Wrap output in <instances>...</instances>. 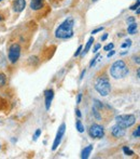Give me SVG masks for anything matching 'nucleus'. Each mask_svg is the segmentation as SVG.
I'll list each match as a JSON object with an SVG mask.
<instances>
[{"instance_id": "obj_1", "label": "nucleus", "mask_w": 140, "mask_h": 159, "mask_svg": "<svg viewBox=\"0 0 140 159\" xmlns=\"http://www.w3.org/2000/svg\"><path fill=\"white\" fill-rule=\"evenodd\" d=\"M74 20L72 17H68L57 27L55 32V37L59 39H69L74 36Z\"/></svg>"}, {"instance_id": "obj_23", "label": "nucleus", "mask_w": 140, "mask_h": 159, "mask_svg": "<svg viewBox=\"0 0 140 159\" xmlns=\"http://www.w3.org/2000/svg\"><path fill=\"white\" fill-rule=\"evenodd\" d=\"M113 47H114L113 43H109V44H107L106 47H103V50H105V51H110V50L113 49Z\"/></svg>"}, {"instance_id": "obj_31", "label": "nucleus", "mask_w": 140, "mask_h": 159, "mask_svg": "<svg viewBox=\"0 0 140 159\" xmlns=\"http://www.w3.org/2000/svg\"><path fill=\"white\" fill-rule=\"evenodd\" d=\"M76 114H77V116H78V118H81V113H80V110H76Z\"/></svg>"}, {"instance_id": "obj_18", "label": "nucleus", "mask_w": 140, "mask_h": 159, "mask_svg": "<svg viewBox=\"0 0 140 159\" xmlns=\"http://www.w3.org/2000/svg\"><path fill=\"white\" fill-rule=\"evenodd\" d=\"M6 81H7L6 76H4V74L0 73V87H4V85H6Z\"/></svg>"}, {"instance_id": "obj_27", "label": "nucleus", "mask_w": 140, "mask_h": 159, "mask_svg": "<svg viewBox=\"0 0 140 159\" xmlns=\"http://www.w3.org/2000/svg\"><path fill=\"white\" fill-rule=\"evenodd\" d=\"M101 30H103V26H101V27H98V28H96V29H94L93 32H92V34H93V35H95V34L99 33V32H101Z\"/></svg>"}, {"instance_id": "obj_32", "label": "nucleus", "mask_w": 140, "mask_h": 159, "mask_svg": "<svg viewBox=\"0 0 140 159\" xmlns=\"http://www.w3.org/2000/svg\"><path fill=\"white\" fill-rule=\"evenodd\" d=\"M85 72H86V70H85V69H84L83 72H82V74H81V77H80V80H82V79H83L84 75H85Z\"/></svg>"}, {"instance_id": "obj_24", "label": "nucleus", "mask_w": 140, "mask_h": 159, "mask_svg": "<svg viewBox=\"0 0 140 159\" xmlns=\"http://www.w3.org/2000/svg\"><path fill=\"white\" fill-rule=\"evenodd\" d=\"M139 4H140V0H137L136 4H134V6H132L129 9H130V10H136L137 8H139Z\"/></svg>"}, {"instance_id": "obj_20", "label": "nucleus", "mask_w": 140, "mask_h": 159, "mask_svg": "<svg viewBox=\"0 0 140 159\" xmlns=\"http://www.w3.org/2000/svg\"><path fill=\"white\" fill-rule=\"evenodd\" d=\"M130 44H132V40L127 39L126 41L124 43H122V46H121V48H123V49H125V48H129Z\"/></svg>"}, {"instance_id": "obj_36", "label": "nucleus", "mask_w": 140, "mask_h": 159, "mask_svg": "<svg viewBox=\"0 0 140 159\" xmlns=\"http://www.w3.org/2000/svg\"><path fill=\"white\" fill-rule=\"evenodd\" d=\"M1 20H2V16H1V15H0V21H1Z\"/></svg>"}, {"instance_id": "obj_8", "label": "nucleus", "mask_w": 140, "mask_h": 159, "mask_svg": "<svg viewBox=\"0 0 140 159\" xmlns=\"http://www.w3.org/2000/svg\"><path fill=\"white\" fill-rule=\"evenodd\" d=\"M53 97H54V91L52 89L47 90V91L44 92V103H45V108H47V110H50L52 101H53Z\"/></svg>"}, {"instance_id": "obj_26", "label": "nucleus", "mask_w": 140, "mask_h": 159, "mask_svg": "<svg viewBox=\"0 0 140 159\" xmlns=\"http://www.w3.org/2000/svg\"><path fill=\"white\" fill-rule=\"evenodd\" d=\"M100 48H101V44H100V43H97L96 46L94 47V50H93V52H94V53H97V51H98V50H99Z\"/></svg>"}, {"instance_id": "obj_25", "label": "nucleus", "mask_w": 140, "mask_h": 159, "mask_svg": "<svg viewBox=\"0 0 140 159\" xmlns=\"http://www.w3.org/2000/svg\"><path fill=\"white\" fill-rule=\"evenodd\" d=\"M82 48H83V47H82V46H79L78 50H77V51H76V53H74V57H78V55H80L81 51H82Z\"/></svg>"}, {"instance_id": "obj_34", "label": "nucleus", "mask_w": 140, "mask_h": 159, "mask_svg": "<svg viewBox=\"0 0 140 159\" xmlns=\"http://www.w3.org/2000/svg\"><path fill=\"white\" fill-rule=\"evenodd\" d=\"M137 77H138V78L140 77V69H139V68L137 69Z\"/></svg>"}, {"instance_id": "obj_21", "label": "nucleus", "mask_w": 140, "mask_h": 159, "mask_svg": "<svg viewBox=\"0 0 140 159\" xmlns=\"http://www.w3.org/2000/svg\"><path fill=\"white\" fill-rule=\"evenodd\" d=\"M133 136L134 138H139L140 136V127H137V129L135 130L133 133Z\"/></svg>"}, {"instance_id": "obj_3", "label": "nucleus", "mask_w": 140, "mask_h": 159, "mask_svg": "<svg viewBox=\"0 0 140 159\" xmlns=\"http://www.w3.org/2000/svg\"><path fill=\"white\" fill-rule=\"evenodd\" d=\"M94 87H95V90L97 92L103 96H107L111 91L110 81L108 79V77L106 76L97 77L95 82H94Z\"/></svg>"}, {"instance_id": "obj_6", "label": "nucleus", "mask_w": 140, "mask_h": 159, "mask_svg": "<svg viewBox=\"0 0 140 159\" xmlns=\"http://www.w3.org/2000/svg\"><path fill=\"white\" fill-rule=\"evenodd\" d=\"M21 55V46L18 43H13L9 49V60L11 63H16Z\"/></svg>"}, {"instance_id": "obj_7", "label": "nucleus", "mask_w": 140, "mask_h": 159, "mask_svg": "<svg viewBox=\"0 0 140 159\" xmlns=\"http://www.w3.org/2000/svg\"><path fill=\"white\" fill-rule=\"evenodd\" d=\"M65 131H66V125L65 123H62L57 130V133H56V136H55V140H54V143H53V146H52V149L55 150V149L59 146L60 142H62V139H63L64 134H65Z\"/></svg>"}, {"instance_id": "obj_39", "label": "nucleus", "mask_w": 140, "mask_h": 159, "mask_svg": "<svg viewBox=\"0 0 140 159\" xmlns=\"http://www.w3.org/2000/svg\"><path fill=\"white\" fill-rule=\"evenodd\" d=\"M0 148H1V147H0Z\"/></svg>"}, {"instance_id": "obj_29", "label": "nucleus", "mask_w": 140, "mask_h": 159, "mask_svg": "<svg viewBox=\"0 0 140 159\" xmlns=\"http://www.w3.org/2000/svg\"><path fill=\"white\" fill-rule=\"evenodd\" d=\"M114 54H115V51H113V50H111V52L108 53L107 57H113Z\"/></svg>"}, {"instance_id": "obj_13", "label": "nucleus", "mask_w": 140, "mask_h": 159, "mask_svg": "<svg viewBox=\"0 0 140 159\" xmlns=\"http://www.w3.org/2000/svg\"><path fill=\"white\" fill-rule=\"evenodd\" d=\"M92 150H93V145H88L87 147H85V148L82 150V155H81V158H82V159H87L88 157H90Z\"/></svg>"}, {"instance_id": "obj_9", "label": "nucleus", "mask_w": 140, "mask_h": 159, "mask_svg": "<svg viewBox=\"0 0 140 159\" xmlns=\"http://www.w3.org/2000/svg\"><path fill=\"white\" fill-rule=\"evenodd\" d=\"M26 7V0H14L13 2V10L16 13H20Z\"/></svg>"}, {"instance_id": "obj_16", "label": "nucleus", "mask_w": 140, "mask_h": 159, "mask_svg": "<svg viewBox=\"0 0 140 159\" xmlns=\"http://www.w3.org/2000/svg\"><path fill=\"white\" fill-rule=\"evenodd\" d=\"M76 127H77V130L79 131L80 133L84 132V126L82 125V122H81V120H77V122H76Z\"/></svg>"}, {"instance_id": "obj_33", "label": "nucleus", "mask_w": 140, "mask_h": 159, "mask_svg": "<svg viewBox=\"0 0 140 159\" xmlns=\"http://www.w3.org/2000/svg\"><path fill=\"white\" fill-rule=\"evenodd\" d=\"M134 21H135V19H134V17H129V19L127 20V22H128V23H133Z\"/></svg>"}, {"instance_id": "obj_35", "label": "nucleus", "mask_w": 140, "mask_h": 159, "mask_svg": "<svg viewBox=\"0 0 140 159\" xmlns=\"http://www.w3.org/2000/svg\"><path fill=\"white\" fill-rule=\"evenodd\" d=\"M136 13L138 14V15H139V14H140V10H139V8H137V9H136Z\"/></svg>"}, {"instance_id": "obj_37", "label": "nucleus", "mask_w": 140, "mask_h": 159, "mask_svg": "<svg viewBox=\"0 0 140 159\" xmlns=\"http://www.w3.org/2000/svg\"><path fill=\"white\" fill-rule=\"evenodd\" d=\"M93 1H97V0H93Z\"/></svg>"}, {"instance_id": "obj_12", "label": "nucleus", "mask_w": 140, "mask_h": 159, "mask_svg": "<svg viewBox=\"0 0 140 159\" xmlns=\"http://www.w3.org/2000/svg\"><path fill=\"white\" fill-rule=\"evenodd\" d=\"M93 42H94V37L92 36L88 39V41H87V43H86V46H85V48H84V50L83 51H81V57H84V55H86L87 54V52L90 51V49H91V47H92V44H93Z\"/></svg>"}, {"instance_id": "obj_38", "label": "nucleus", "mask_w": 140, "mask_h": 159, "mask_svg": "<svg viewBox=\"0 0 140 159\" xmlns=\"http://www.w3.org/2000/svg\"><path fill=\"white\" fill-rule=\"evenodd\" d=\"M1 1H2V0H0V2H1Z\"/></svg>"}, {"instance_id": "obj_15", "label": "nucleus", "mask_w": 140, "mask_h": 159, "mask_svg": "<svg viewBox=\"0 0 140 159\" xmlns=\"http://www.w3.org/2000/svg\"><path fill=\"white\" fill-rule=\"evenodd\" d=\"M136 30H137V23H135V22L130 23L129 25H128V27H127V32H128V34H130V35L136 34Z\"/></svg>"}, {"instance_id": "obj_11", "label": "nucleus", "mask_w": 140, "mask_h": 159, "mask_svg": "<svg viewBox=\"0 0 140 159\" xmlns=\"http://www.w3.org/2000/svg\"><path fill=\"white\" fill-rule=\"evenodd\" d=\"M42 7H43V0H31L30 2V8L35 11L40 10Z\"/></svg>"}, {"instance_id": "obj_5", "label": "nucleus", "mask_w": 140, "mask_h": 159, "mask_svg": "<svg viewBox=\"0 0 140 159\" xmlns=\"http://www.w3.org/2000/svg\"><path fill=\"white\" fill-rule=\"evenodd\" d=\"M88 134L91 138L93 139H101L105 135V131H103V127L99 126L97 123H94L88 129Z\"/></svg>"}, {"instance_id": "obj_22", "label": "nucleus", "mask_w": 140, "mask_h": 159, "mask_svg": "<svg viewBox=\"0 0 140 159\" xmlns=\"http://www.w3.org/2000/svg\"><path fill=\"white\" fill-rule=\"evenodd\" d=\"M40 134H41V129H38L37 131L35 132V135H33V141H37L38 138L40 136Z\"/></svg>"}, {"instance_id": "obj_14", "label": "nucleus", "mask_w": 140, "mask_h": 159, "mask_svg": "<svg viewBox=\"0 0 140 159\" xmlns=\"http://www.w3.org/2000/svg\"><path fill=\"white\" fill-rule=\"evenodd\" d=\"M100 110H101L97 108L95 105L93 106V110H92V112H93L94 117H95L97 120H101V112H100Z\"/></svg>"}, {"instance_id": "obj_28", "label": "nucleus", "mask_w": 140, "mask_h": 159, "mask_svg": "<svg viewBox=\"0 0 140 159\" xmlns=\"http://www.w3.org/2000/svg\"><path fill=\"white\" fill-rule=\"evenodd\" d=\"M81 99H82V94H81V93H79V94H78V97H77V104H80Z\"/></svg>"}, {"instance_id": "obj_10", "label": "nucleus", "mask_w": 140, "mask_h": 159, "mask_svg": "<svg viewBox=\"0 0 140 159\" xmlns=\"http://www.w3.org/2000/svg\"><path fill=\"white\" fill-rule=\"evenodd\" d=\"M111 132H112V135L114 138H122V136L125 135V128H122L119 125H115L114 127H112Z\"/></svg>"}, {"instance_id": "obj_4", "label": "nucleus", "mask_w": 140, "mask_h": 159, "mask_svg": "<svg viewBox=\"0 0 140 159\" xmlns=\"http://www.w3.org/2000/svg\"><path fill=\"white\" fill-rule=\"evenodd\" d=\"M115 121H117V125H119L122 128H129L133 125H135L136 122V117L135 115H130V114H127V115H120L115 118Z\"/></svg>"}, {"instance_id": "obj_19", "label": "nucleus", "mask_w": 140, "mask_h": 159, "mask_svg": "<svg viewBox=\"0 0 140 159\" xmlns=\"http://www.w3.org/2000/svg\"><path fill=\"white\" fill-rule=\"evenodd\" d=\"M99 57H100V54H98V53H97L96 55H95V57H94L93 60L91 61V63H90V66H91V67H93L94 65H95V64H96L97 60H98V59H99Z\"/></svg>"}, {"instance_id": "obj_2", "label": "nucleus", "mask_w": 140, "mask_h": 159, "mask_svg": "<svg viewBox=\"0 0 140 159\" xmlns=\"http://www.w3.org/2000/svg\"><path fill=\"white\" fill-rule=\"evenodd\" d=\"M128 74V67L125 64V62L122 60L115 61L110 68V75L114 79H122L127 76Z\"/></svg>"}, {"instance_id": "obj_17", "label": "nucleus", "mask_w": 140, "mask_h": 159, "mask_svg": "<svg viewBox=\"0 0 140 159\" xmlns=\"http://www.w3.org/2000/svg\"><path fill=\"white\" fill-rule=\"evenodd\" d=\"M123 153L127 156H133L134 155V152L129 148V147H127V146H124L123 147Z\"/></svg>"}, {"instance_id": "obj_30", "label": "nucleus", "mask_w": 140, "mask_h": 159, "mask_svg": "<svg viewBox=\"0 0 140 159\" xmlns=\"http://www.w3.org/2000/svg\"><path fill=\"white\" fill-rule=\"evenodd\" d=\"M107 38H108V34H103V36L101 37V41H105Z\"/></svg>"}]
</instances>
